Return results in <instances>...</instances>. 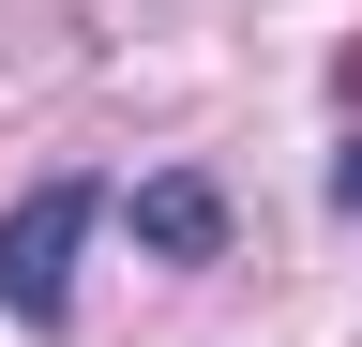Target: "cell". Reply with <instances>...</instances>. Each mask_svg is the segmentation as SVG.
<instances>
[{"mask_svg":"<svg viewBox=\"0 0 362 347\" xmlns=\"http://www.w3.org/2000/svg\"><path fill=\"white\" fill-rule=\"evenodd\" d=\"M106 227V182H30L16 211H0V317H30V332H61V302H76V242Z\"/></svg>","mask_w":362,"mask_h":347,"instance_id":"6da1fadb","label":"cell"},{"mask_svg":"<svg viewBox=\"0 0 362 347\" xmlns=\"http://www.w3.org/2000/svg\"><path fill=\"white\" fill-rule=\"evenodd\" d=\"M136 242L151 257H226V196L197 166H166V182H136Z\"/></svg>","mask_w":362,"mask_h":347,"instance_id":"7a4b0ae2","label":"cell"},{"mask_svg":"<svg viewBox=\"0 0 362 347\" xmlns=\"http://www.w3.org/2000/svg\"><path fill=\"white\" fill-rule=\"evenodd\" d=\"M332 196H347V211H362V136H347V166H332Z\"/></svg>","mask_w":362,"mask_h":347,"instance_id":"3957f363","label":"cell"}]
</instances>
